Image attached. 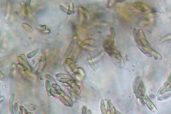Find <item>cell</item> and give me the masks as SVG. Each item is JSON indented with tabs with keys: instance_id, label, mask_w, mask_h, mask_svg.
Masks as SVG:
<instances>
[{
	"instance_id": "29",
	"label": "cell",
	"mask_w": 171,
	"mask_h": 114,
	"mask_svg": "<svg viewBox=\"0 0 171 114\" xmlns=\"http://www.w3.org/2000/svg\"><path fill=\"white\" fill-rule=\"evenodd\" d=\"M46 28V26L45 25L42 26H41L39 28V29L40 30H45Z\"/></svg>"
},
{
	"instance_id": "15",
	"label": "cell",
	"mask_w": 171,
	"mask_h": 114,
	"mask_svg": "<svg viewBox=\"0 0 171 114\" xmlns=\"http://www.w3.org/2000/svg\"><path fill=\"white\" fill-rule=\"evenodd\" d=\"M104 55H105V52L102 51L100 52L97 55L93 57V59L95 62L99 60L100 59H101L104 56Z\"/></svg>"
},
{
	"instance_id": "3",
	"label": "cell",
	"mask_w": 171,
	"mask_h": 114,
	"mask_svg": "<svg viewBox=\"0 0 171 114\" xmlns=\"http://www.w3.org/2000/svg\"><path fill=\"white\" fill-rule=\"evenodd\" d=\"M18 60L21 65L25 66L27 69L31 70L32 69L24 55H21V56H19Z\"/></svg>"
},
{
	"instance_id": "7",
	"label": "cell",
	"mask_w": 171,
	"mask_h": 114,
	"mask_svg": "<svg viewBox=\"0 0 171 114\" xmlns=\"http://www.w3.org/2000/svg\"><path fill=\"white\" fill-rule=\"evenodd\" d=\"M75 41L73 40L71 41L69 44L67 50L64 55V57L65 58H67L71 54L73 50L74 49V45H75Z\"/></svg>"
},
{
	"instance_id": "32",
	"label": "cell",
	"mask_w": 171,
	"mask_h": 114,
	"mask_svg": "<svg viewBox=\"0 0 171 114\" xmlns=\"http://www.w3.org/2000/svg\"><path fill=\"white\" fill-rule=\"evenodd\" d=\"M27 114H31V113H30V112H29V113H27Z\"/></svg>"
},
{
	"instance_id": "12",
	"label": "cell",
	"mask_w": 171,
	"mask_h": 114,
	"mask_svg": "<svg viewBox=\"0 0 171 114\" xmlns=\"http://www.w3.org/2000/svg\"><path fill=\"white\" fill-rule=\"evenodd\" d=\"M11 11V5L10 2L9 1L7 2L6 5V9L5 12V19H7L10 16V15Z\"/></svg>"
},
{
	"instance_id": "26",
	"label": "cell",
	"mask_w": 171,
	"mask_h": 114,
	"mask_svg": "<svg viewBox=\"0 0 171 114\" xmlns=\"http://www.w3.org/2000/svg\"><path fill=\"white\" fill-rule=\"evenodd\" d=\"M78 71L80 75L82 77H84L85 75V72L84 69L81 67H79L78 68Z\"/></svg>"
},
{
	"instance_id": "28",
	"label": "cell",
	"mask_w": 171,
	"mask_h": 114,
	"mask_svg": "<svg viewBox=\"0 0 171 114\" xmlns=\"http://www.w3.org/2000/svg\"><path fill=\"white\" fill-rule=\"evenodd\" d=\"M14 109L15 112L16 114H20L19 112V109H18V104L17 103H15L14 106Z\"/></svg>"
},
{
	"instance_id": "6",
	"label": "cell",
	"mask_w": 171,
	"mask_h": 114,
	"mask_svg": "<svg viewBox=\"0 0 171 114\" xmlns=\"http://www.w3.org/2000/svg\"><path fill=\"white\" fill-rule=\"evenodd\" d=\"M46 57L45 55L42 54L41 57L40 64L37 71V73L38 74L41 73L44 69L46 65Z\"/></svg>"
},
{
	"instance_id": "23",
	"label": "cell",
	"mask_w": 171,
	"mask_h": 114,
	"mask_svg": "<svg viewBox=\"0 0 171 114\" xmlns=\"http://www.w3.org/2000/svg\"><path fill=\"white\" fill-rule=\"evenodd\" d=\"M73 9H74V5L72 2H70L69 5V10L67 11V14L68 15H70L72 14L73 12Z\"/></svg>"
},
{
	"instance_id": "13",
	"label": "cell",
	"mask_w": 171,
	"mask_h": 114,
	"mask_svg": "<svg viewBox=\"0 0 171 114\" xmlns=\"http://www.w3.org/2000/svg\"><path fill=\"white\" fill-rule=\"evenodd\" d=\"M141 40L142 42L143 47L146 48L147 49V50H150V49H152L150 44L148 42L147 39H141Z\"/></svg>"
},
{
	"instance_id": "19",
	"label": "cell",
	"mask_w": 171,
	"mask_h": 114,
	"mask_svg": "<svg viewBox=\"0 0 171 114\" xmlns=\"http://www.w3.org/2000/svg\"><path fill=\"white\" fill-rule=\"evenodd\" d=\"M46 87V88L48 92V94L51 95V85L50 81L49 80H47L45 84Z\"/></svg>"
},
{
	"instance_id": "5",
	"label": "cell",
	"mask_w": 171,
	"mask_h": 114,
	"mask_svg": "<svg viewBox=\"0 0 171 114\" xmlns=\"http://www.w3.org/2000/svg\"><path fill=\"white\" fill-rule=\"evenodd\" d=\"M78 10L87 20H90L91 18V15L87 10L82 7H78Z\"/></svg>"
},
{
	"instance_id": "18",
	"label": "cell",
	"mask_w": 171,
	"mask_h": 114,
	"mask_svg": "<svg viewBox=\"0 0 171 114\" xmlns=\"http://www.w3.org/2000/svg\"><path fill=\"white\" fill-rule=\"evenodd\" d=\"M22 26L23 28L25 29L26 30L28 31L29 32H32L33 31V29L32 27H31V26L27 24L24 23L22 24Z\"/></svg>"
},
{
	"instance_id": "1",
	"label": "cell",
	"mask_w": 171,
	"mask_h": 114,
	"mask_svg": "<svg viewBox=\"0 0 171 114\" xmlns=\"http://www.w3.org/2000/svg\"><path fill=\"white\" fill-rule=\"evenodd\" d=\"M103 47L105 51L111 57L114 63L120 68H123L125 64L124 60L119 51L112 47L107 42L104 44Z\"/></svg>"
},
{
	"instance_id": "21",
	"label": "cell",
	"mask_w": 171,
	"mask_h": 114,
	"mask_svg": "<svg viewBox=\"0 0 171 114\" xmlns=\"http://www.w3.org/2000/svg\"><path fill=\"white\" fill-rule=\"evenodd\" d=\"M138 47L140 49L141 51L143 52V54H145V55H146L148 56L151 57V55L148 53V51L144 47Z\"/></svg>"
},
{
	"instance_id": "9",
	"label": "cell",
	"mask_w": 171,
	"mask_h": 114,
	"mask_svg": "<svg viewBox=\"0 0 171 114\" xmlns=\"http://www.w3.org/2000/svg\"><path fill=\"white\" fill-rule=\"evenodd\" d=\"M115 36V31L114 27L110 28V36L109 41V44L110 45H112L114 43V40Z\"/></svg>"
},
{
	"instance_id": "25",
	"label": "cell",
	"mask_w": 171,
	"mask_h": 114,
	"mask_svg": "<svg viewBox=\"0 0 171 114\" xmlns=\"http://www.w3.org/2000/svg\"><path fill=\"white\" fill-rule=\"evenodd\" d=\"M59 99L64 104L66 105H69L68 102H67V101L65 97H63L62 96H60L59 97Z\"/></svg>"
},
{
	"instance_id": "20",
	"label": "cell",
	"mask_w": 171,
	"mask_h": 114,
	"mask_svg": "<svg viewBox=\"0 0 171 114\" xmlns=\"http://www.w3.org/2000/svg\"><path fill=\"white\" fill-rule=\"evenodd\" d=\"M39 50L38 49H36V50L32 51V52H30L27 55V57L29 58H31V57H34V56L35 55L37 52L39 51Z\"/></svg>"
},
{
	"instance_id": "24",
	"label": "cell",
	"mask_w": 171,
	"mask_h": 114,
	"mask_svg": "<svg viewBox=\"0 0 171 114\" xmlns=\"http://www.w3.org/2000/svg\"><path fill=\"white\" fill-rule=\"evenodd\" d=\"M157 13L155 11H152L151 12L147 14L146 15V16L147 17H154L155 16L157 15Z\"/></svg>"
},
{
	"instance_id": "22",
	"label": "cell",
	"mask_w": 171,
	"mask_h": 114,
	"mask_svg": "<svg viewBox=\"0 0 171 114\" xmlns=\"http://www.w3.org/2000/svg\"><path fill=\"white\" fill-rule=\"evenodd\" d=\"M138 34L139 36V37H140L141 39H147L146 36L145 35V34H144V32L142 30H141V29H139V30H138Z\"/></svg>"
},
{
	"instance_id": "2",
	"label": "cell",
	"mask_w": 171,
	"mask_h": 114,
	"mask_svg": "<svg viewBox=\"0 0 171 114\" xmlns=\"http://www.w3.org/2000/svg\"><path fill=\"white\" fill-rule=\"evenodd\" d=\"M132 5L133 7L135 9L142 12H145L150 9V7L147 5L140 1L133 2Z\"/></svg>"
},
{
	"instance_id": "16",
	"label": "cell",
	"mask_w": 171,
	"mask_h": 114,
	"mask_svg": "<svg viewBox=\"0 0 171 114\" xmlns=\"http://www.w3.org/2000/svg\"><path fill=\"white\" fill-rule=\"evenodd\" d=\"M171 40V34H168L161 38L159 40L160 43H163Z\"/></svg>"
},
{
	"instance_id": "31",
	"label": "cell",
	"mask_w": 171,
	"mask_h": 114,
	"mask_svg": "<svg viewBox=\"0 0 171 114\" xmlns=\"http://www.w3.org/2000/svg\"><path fill=\"white\" fill-rule=\"evenodd\" d=\"M0 77L1 78H4V74H2L1 71H0Z\"/></svg>"
},
{
	"instance_id": "8",
	"label": "cell",
	"mask_w": 171,
	"mask_h": 114,
	"mask_svg": "<svg viewBox=\"0 0 171 114\" xmlns=\"http://www.w3.org/2000/svg\"><path fill=\"white\" fill-rule=\"evenodd\" d=\"M94 42H95V40L93 39L89 38V39H85V40H83L80 43V45H79V47L80 48H82L85 46L91 45V44H94Z\"/></svg>"
},
{
	"instance_id": "30",
	"label": "cell",
	"mask_w": 171,
	"mask_h": 114,
	"mask_svg": "<svg viewBox=\"0 0 171 114\" xmlns=\"http://www.w3.org/2000/svg\"><path fill=\"white\" fill-rule=\"evenodd\" d=\"M4 99H5V97H4V96H1L0 97V102H1L2 101H3L4 100Z\"/></svg>"
},
{
	"instance_id": "14",
	"label": "cell",
	"mask_w": 171,
	"mask_h": 114,
	"mask_svg": "<svg viewBox=\"0 0 171 114\" xmlns=\"http://www.w3.org/2000/svg\"><path fill=\"white\" fill-rule=\"evenodd\" d=\"M82 49L90 51H95L97 50L98 47L97 46L91 45H88L85 46Z\"/></svg>"
},
{
	"instance_id": "10",
	"label": "cell",
	"mask_w": 171,
	"mask_h": 114,
	"mask_svg": "<svg viewBox=\"0 0 171 114\" xmlns=\"http://www.w3.org/2000/svg\"><path fill=\"white\" fill-rule=\"evenodd\" d=\"M15 94H12L10 98V100L9 102V109L10 112L11 114H14V106H13V104H14V98H15Z\"/></svg>"
},
{
	"instance_id": "17",
	"label": "cell",
	"mask_w": 171,
	"mask_h": 114,
	"mask_svg": "<svg viewBox=\"0 0 171 114\" xmlns=\"http://www.w3.org/2000/svg\"><path fill=\"white\" fill-rule=\"evenodd\" d=\"M140 24L144 26H147L150 24V21L147 19H142L140 20Z\"/></svg>"
},
{
	"instance_id": "27",
	"label": "cell",
	"mask_w": 171,
	"mask_h": 114,
	"mask_svg": "<svg viewBox=\"0 0 171 114\" xmlns=\"http://www.w3.org/2000/svg\"><path fill=\"white\" fill-rule=\"evenodd\" d=\"M116 0H109L107 2V6L108 7H111L114 5L116 2Z\"/></svg>"
},
{
	"instance_id": "11",
	"label": "cell",
	"mask_w": 171,
	"mask_h": 114,
	"mask_svg": "<svg viewBox=\"0 0 171 114\" xmlns=\"http://www.w3.org/2000/svg\"><path fill=\"white\" fill-rule=\"evenodd\" d=\"M87 60L88 62L89 63V65H90V67H91L92 69L93 70L96 71L97 70L96 67L95 65L94 64V62L92 59L91 56L90 54H88L87 55Z\"/></svg>"
},
{
	"instance_id": "4",
	"label": "cell",
	"mask_w": 171,
	"mask_h": 114,
	"mask_svg": "<svg viewBox=\"0 0 171 114\" xmlns=\"http://www.w3.org/2000/svg\"><path fill=\"white\" fill-rule=\"evenodd\" d=\"M133 35L134 40L135 41L138 47H143L140 38L138 35V30L136 29H135L133 30Z\"/></svg>"
}]
</instances>
